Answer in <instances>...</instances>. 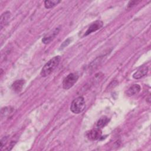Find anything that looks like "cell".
Returning <instances> with one entry per match:
<instances>
[{"mask_svg": "<svg viewBox=\"0 0 151 151\" xmlns=\"http://www.w3.org/2000/svg\"><path fill=\"white\" fill-rule=\"evenodd\" d=\"M60 61V57L57 55L50 59L41 69L40 74L42 77H45L49 76L58 66Z\"/></svg>", "mask_w": 151, "mask_h": 151, "instance_id": "cell-1", "label": "cell"}, {"mask_svg": "<svg viewBox=\"0 0 151 151\" xmlns=\"http://www.w3.org/2000/svg\"><path fill=\"white\" fill-rule=\"evenodd\" d=\"M86 107V102L84 98L79 96L73 100L70 105V111L74 114H79L83 111Z\"/></svg>", "mask_w": 151, "mask_h": 151, "instance_id": "cell-2", "label": "cell"}, {"mask_svg": "<svg viewBox=\"0 0 151 151\" xmlns=\"http://www.w3.org/2000/svg\"><path fill=\"white\" fill-rule=\"evenodd\" d=\"M78 78V76L77 73H72L68 74L63 81V87L68 90L72 87L74 84L77 82Z\"/></svg>", "mask_w": 151, "mask_h": 151, "instance_id": "cell-3", "label": "cell"}, {"mask_svg": "<svg viewBox=\"0 0 151 151\" xmlns=\"http://www.w3.org/2000/svg\"><path fill=\"white\" fill-rule=\"evenodd\" d=\"M103 22L100 20H97L93 22L92 24L90 25L87 31L85 32L84 36H87L90 34L91 33L100 29L103 27Z\"/></svg>", "mask_w": 151, "mask_h": 151, "instance_id": "cell-4", "label": "cell"}, {"mask_svg": "<svg viewBox=\"0 0 151 151\" xmlns=\"http://www.w3.org/2000/svg\"><path fill=\"white\" fill-rule=\"evenodd\" d=\"M86 137L90 140H96L100 139L101 136V130L97 127L87 132Z\"/></svg>", "mask_w": 151, "mask_h": 151, "instance_id": "cell-5", "label": "cell"}, {"mask_svg": "<svg viewBox=\"0 0 151 151\" xmlns=\"http://www.w3.org/2000/svg\"><path fill=\"white\" fill-rule=\"evenodd\" d=\"M60 27L55 28L52 32L48 33V34H47L44 37V38L42 39V42L45 44L50 43L55 38L56 35H57V34L60 32Z\"/></svg>", "mask_w": 151, "mask_h": 151, "instance_id": "cell-6", "label": "cell"}, {"mask_svg": "<svg viewBox=\"0 0 151 151\" xmlns=\"http://www.w3.org/2000/svg\"><path fill=\"white\" fill-rule=\"evenodd\" d=\"M147 72L148 67L147 66H141L133 73V77L134 79H139L146 75Z\"/></svg>", "mask_w": 151, "mask_h": 151, "instance_id": "cell-7", "label": "cell"}, {"mask_svg": "<svg viewBox=\"0 0 151 151\" xmlns=\"http://www.w3.org/2000/svg\"><path fill=\"white\" fill-rule=\"evenodd\" d=\"M25 84V80L24 79H20V80H17L15 81L12 84V89L17 93L20 92Z\"/></svg>", "mask_w": 151, "mask_h": 151, "instance_id": "cell-8", "label": "cell"}, {"mask_svg": "<svg viewBox=\"0 0 151 151\" xmlns=\"http://www.w3.org/2000/svg\"><path fill=\"white\" fill-rule=\"evenodd\" d=\"M141 90V87L138 84H135L131 86L126 91V95L127 96H132L136 94H137Z\"/></svg>", "mask_w": 151, "mask_h": 151, "instance_id": "cell-9", "label": "cell"}, {"mask_svg": "<svg viewBox=\"0 0 151 151\" xmlns=\"http://www.w3.org/2000/svg\"><path fill=\"white\" fill-rule=\"evenodd\" d=\"M10 17H11V12L9 11H6L1 15V19H0V25H1V29L4 27V26H5L8 23L10 18Z\"/></svg>", "mask_w": 151, "mask_h": 151, "instance_id": "cell-10", "label": "cell"}, {"mask_svg": "<svg viewBox=\"0 0 151 151\" xmlns=\"http://www.w3.org/2000/svg\"><path fill=\"white\" fill-rule=\"evenodd\" d=\"M109 122V119L107 116L101 117L97 122V127L101 129L104 127Z\"/></svg>", "mask_w": 151, "mask_h": 151, "instance_id": "cell-11", "label": "cell"}, {"mask_svg": "<svg viewBox=\"0 0 151 151\" xmlns=\"http://www.w3.org/2000/svg\"><path fill=\"white\" fill-rule=\"evenodd\" d=\"M61 1H57V0H52V1H44V6L45 8L47 9L51 8L55 5H57L58 4H59Z\"/></svg>", "mask_w": 151, "mask_h": 151, "instance_id": "cell-12", "label": "cell"}, {"mask_svg": "<svg viewBox=\"0 0 151 151\" xmlns=\"http://www.w3.org/2000/svg\"><path fill=\"white\" fill-rule=\"evenodd\" d=\"M12 112V109L10 107H4L1 109V117H2L4 115V116H8Z\"/></svg>", "mask_w": 151, "mask_h": 151, "instance_id": "cell-13", "label": "cell"}, {"mask_svg": "<svg viewBox=\"0 0 151 151\" xmlns=\"http://www.w3.org/2000/svg\"><path fill=\"white\" fill-rule=\"evenodd\" d=\"M71 42V39L70 38H68L67 40H65L64 42H63V44L61 45V48L63 49L64 47H65L66 46H67Z\"/></svg>", "mask_w": 151, "mask_h": 151, "instance_id": "cell-14", "label": "cell"}, {"mask_svg": "<svg viewBox=\"0 0 151 151\" xmlns=\"http://www.w3.org/2000/svg\"><path fill=\"white\" fill-rule=\"evenodd\" d=\"M136 3H137V1H130L129 3L128 4V7H132L133 6V5H134Z\"/></svg>", "mask_w": 151, "mask_h": 151, "instance_id": "cell-15", "label": "cell"}]
</instances>
